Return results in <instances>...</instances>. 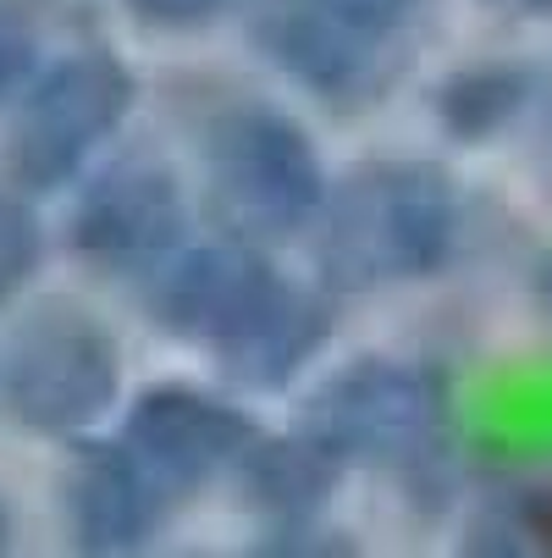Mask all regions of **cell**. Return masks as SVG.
Returning <instances> with one entry per match:
<instances>
[{"mask_svg":"<svg viewBox=\"0 0 552 558\" xmlns=\"http://www.w3.org/2000/svg\"><path fill=\"white\" fill-rule=\"evenodd\" d=\"M238 12L249 17V45L287 84L343 117L376 106L404 77V28H381L343 0H244Z\"/></svg>","mask_w":552,"mask_h":558,"instance_id":"obj_6","label":"cell"},{"mask_svg":"<svg viewBox=\"0 0 552 558\" xmlns=\"http://www.w3.org/2000/svg\"><path fill=\"white\" fill-rule=\"evenodd\" d=\"M61 531L77 558H133L161 536L172 493L127 453V442L72 437V453L56 482Z\"/></svg>","mask_w":552,"mask_h":558,"instance_id":"obj_10","label":"cell"},{"mask_svg":"<svg viewBox=\"0 0 552 558\" xmlns=\"http://www.w3.org/2000/svg\"><path fill=\"white\" fill-rule=\"evenodd\" d=\"M338 293L332 288H309V282H287L282 299L260 315V322L216 354V371L232 387L249 392H282L298 371L315 365V354L327 349L332 322H338Z\"/></svg>","mask_w":552,"mask_h":558,"instance_id":"obj_11","label":"cell"},{"mask_svg":"<svg viewBox=\"0 0 552 558\" xmlns=\"http://www.w3.org/2000/svg\"><path fill=\"white\" fill-rule=\"evenodd\" d=\"M12 547H17V514H12L7 498H0V558H12Z\"/></svg>","mask_w":552,"mask_h":558,"instance_id":"obj_21","label":"cell"},{"mask_svg":"<svg viewBox=\"0 0 552 558\" xmlns=\"http://www.w3.org/2000/svg\"><path fill=\"white\" fill-rule=\"evenodd\" d=\"M255 437H260V426L238 404H226L216 392H199V387H183V381L144 387L122 421L127 453L172 493V504L232 475V464H238V453Z\"/></svg>","mask_w":552,"mask_h":558,"instance_id":"obj_9","label":"cell"},{"mask_svg":"<svg viewBox=\"0 0 552 558\" xmlns=\"http://www.w3.org/2000/svg\"><path fill=\"white\" fill-rule=\"evenodd\" d=\"M453 558H552V498L498 493L464 520Z\"/></svg>","mask_w":552,"mask_h":558,"instance_id":"obj_14","label":"cell"},{"mask_svg":"<svg viewBox=\"0 0 552 558\" xmlns=\"http://www.w3.org/2000/svg\"><path fill=\"white\" fill-rule=\"evenodd\" d=\"M138 106L133 66L106 50H72L34 72L0 133V167L17 194H56L89 172L95 155L127 128Z\"/></svg>","mask_w":552,"mask_h":558,"instance_id":"obj_3","label":"cell"},{"mask_svg":"<svg viewBox=\"0 0 552 558\" xmlns=\"http://www.w3.org/2000/svg\"><path fill=\"white\" fill-rule=\"evenodd\" d=\"M238 558H365L354 536L327 531V525H277L271 536H260L255 547H244Z\"/></svg>","mask_w":552,"mask_h":558,"instance_id":"obj_18","label":"cell"},{"mask_svg":"<svg viewBox=\"0 0 552 558\" xmlns=\"http://www.w3.org/2000/svg\"><path fill=\"white\" fill-rule=\"evenodd\" d=\"M66 250L100 277H149L188 244L183 178L155 155H116L66 205Z\"/></svg>","mask_w":552,"mask_h":558,"instance_id":"obj_7","label":"cell"},{"mask_svg":"<svg viewBox=\"0 0 552 558\" xmlns=\"http://www.w3.org/2000/svg\"><path fill=\"white\" fill-rule=\"evenodd\" d=\"M199 172L221 232L260 250L309 232L332 189L309 128L266 100H232L205 117Z\"/></svg>","mask_w":552,"mask_h":558,"instance_id":"obj_2","label":"cell"},{"mask_svg":"<svg viewBox=\"0 0 552 558\" xmlns=\"http://www.w3.org/2000/svg\"><path fill=\"white\" fill-rule=\"evenodd\" d=\"M492 17H508V23H525V17H541L552 12V0H481Z\"/></svg>","mask_w":552,"mask_h":558,"instance_id":"obj_20","label":"cell"},{"mask_svg":"<svg viewBox=\"0 0 552 558\" xmlns=\"http://www.w3.org/2000/svg\"><path fill=\"white\" fill-rule=\"evenodd\" d=\"M343 7H354L359 17H370V23H381V28H409L426 0H343Z\"/></svg>","mask_w":552,"mask_h":558,"instance_id":"obj_19","label":"cell"},{"mask_svg":"<svg viewBox=\"0 0 552 558\" xmlns=\"http://www.w3.org/2000/svg\"><path fill=\"white\" fill-rule=\"evenodd\" d=\"M122 398V349L111 327L77 299H39L7 354H0V404L39 437H84Z\"/></svg>","mask_w":552,"mask_h":558,"instance_id":"obj_4","label":"cell"},{"mask_svg":"<svg viewBox=\"0 0 552 558\" xmlns=\"http://www.w3.org/2000/svg\"><path fill=\"white\" fill-rule=\"evenodd\" d=\"M343 482V464L309 442L304 432H287V437H255L238 464H232V493L249 514H266L271 525H309L332 504Z\"/></svg>","mask_w":552,"mask_h":558,"instance_id":"obj_12","label":"cell"},{"mask_svg":"<svg viewBox=\"0 0 552 558\" xmlns=\"http://www.w3.org/2000/svg\"><path fill=\"white\" fill-rule=\"evenodd\" d=\"M287 282L293 277L244 238L183 244L144 277V315L177 343H194L216 360L282 299Z\"/></svg>","mask_w":552,"mask_h":558,"instance_id":"obj_8","label":"cell"},{"mask_svg":"<svg viewBox=\"0 0 552 558\" xmlns=\"http://www.w3.org/2000/svg\"><path fill=\"white\" fill-rule=\"evenodd\" d=\"M464 227V194L447 167L376 155L348 167L315 216V271L332 293H376L437 277Z\"/></svg>","mask_w":552,"mask_h":558,"instance_id":"obj_1","label":"cell"},{"mask_svg":"<svg viewBox=\"0 0 552 558\" xmlns=\"http://www.w3.org/2000/svg\"><path fill=\"white\" fill-rule=\"evenodd\" d=\"M541 144H547V161H552V100H547V111H541Z\"/></svg>","mask_w":552,"mask_h":558,"instance_id":"obj_23","label":"cell"},{"mask_svg":"<svg viewBox=\"0 0 552 558\" xmlns=\"http://www.w3.org/2000/svg\"><path fill=\"white\" fill-rule=\"evenodd\" d=\"M298 432L338 464L409 470L447 437V387L426 365L365 354L298 398Z\"/></svg>","mask_w":552,"mask_h":558,"instance_id":"obj_5","label":"cell"},{"mask_svg":"<svg viewBox=\"0 0 552 558\" xmlns=\"http://www.w3.org/2000/svg\"><path fill=\"white\" fill-rule=\"evenodd\" d=\"M39 66H45V45H39L34 12L23 0H0V111L17 106V95L34 84Z\"/></svg>","mask_w":552,"mask_h":558,"instance_id":"obj_16","label":"cell"},{"mask_svg":"<svg viewBox=\"0 0 552 558\" xmlns=\"http://www.w3.org/2000/svg\"><path fill=\"white\" fill-rule=\"evenodd\" d=\"M536 95H541V77L525 61H464L437 84L431 111L447 138L487 144V138L508 133L536 106Z\"/></svg>","mask_w":552,"mask_h":558,"instance_id":"obj_13","label":"cell"},{"mask_svg":"<svg viewBox=\"0 0 552 558\" xmlns=\"http://www.w3.org/2000/svg\"><path fill=\"white\" fill-rule=\"evenodd\" d=\"M536 288H541V310H547V322H552V260H547V271H541Z\"/></svg>","mask_w":552,"mask_h":558,"instance_id":"obj_22","label":"cell"},{"mask_svg":"<svg viewBox=\"0 0 552 558\" xmlns=\"http://www.w3.org/2000/svg\"><path fill=\"white\" fill-rule=\"evenodd\" d=\"M50 255V232L23 194H0V304L34 288Z\"/></svg>","mask_w":552,"mask_h":558,"instance_id":"obj_15","label":"cell"},{"mask_svg":"<svg viewBox=\"0 0 552 558\" xmlns=\"http://www.w3.org/2000/svg\"><path fill=\"white\" fill-rule=\"evenodd\" d=\"M127 17H138L155 34H205L216 23H226L244 0H122Z\"/></svg>","mask_w":552,"mask_h":558,"instance_id":"obj_17","label":"cell"}]
</instances>
